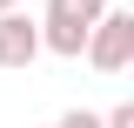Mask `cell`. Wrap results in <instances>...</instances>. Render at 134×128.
Masks as SVG:
<instances>
[{"label": "cell", "instance_id": "3957f363", "mask_svg": "<svg viewBox=\"0 0 134 128\" xmlns=\"http://www.w3.org/2000/svg\"><path fill=\"white\" fill-rule=\"evenodd\" d=\"M34 54H40V20L0 14V67H27Z\"/></svg>", "mask_w": 134, "mask_h": 128}, {"label": "cell", "instance_id": "6da1fadb", "mask_svg": "<svg viewBox=\"0 0 134 128\" xmlns=\"http://www.w3.org/2000/svg\"><path fill=\"white\" fill-rule=\"evenodd\" d=\"M107 14V0H47V20H40V47L54 54H87V34H94V20Z\"/></svg>", "mask_w": 134, "mask_h": 128}, {"label": "cell", "instance_id": "7a4b0ae2", "mask_svg": "<svg viewBox=\"0 0 134 128\" xmlns=\"http://www.w3.org/2000/svg\"><path fill=\"white\" fill-rule=\"evenodd\" d=\"M87 61H94L100 74H121V67L134 61V14H127V7H107V14L94 20V34H87Z\"/></svg>", "mask_w": 134, "mask_h": 128}, {"label": "cell", "instance_id": "277c9868", "mask_svg": "<svg viewBox=\"0 0 134 128\" xmlns=\"http://www.w3.org/2000/svg\"><path fill=\"white\" fill-rule=\"evenodd\" d=\"M54 128H100V115H87V108H67V115H60Z\"/></svg>", "mask_w": 134, "mask_h": 128}, {"label": "cell", "instance_id": "8992f818", "mask_svg": "<svg viewBox=\"0 0 134 128\" xmlns=\"http://www.w3.org/2000/svg\"><path fill=\"white\" fill-rule=\"evenodd\" d=\"M0 14H20V0H0Z\"/></svg>", "mask_w": 134, "mask_h": 128}, {"label": "cell", "instance_id": "5b68a950", "mask_svg": "<svg viewBox=\"0 0 134 128\" xmlns=\"http://www.w3.org/2000/svg\"><path fill=\"white\" fill-rule=\"evenodd\" d=\"M100 128H134V101H121V108L107 115V121H100Z\"/></svg>", "mask_w": 134, "mask_h": 128}]
</instances>
